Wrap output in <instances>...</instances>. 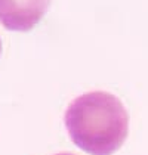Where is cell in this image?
<instances>
[{"mask_svg": "<svg viewBox=\"0 0 148 155\" xmlns=\"http://www.w3.org/2000/svg\"><path fill=\"white\" fill-rule=\"evenodd\" d=\"M64 121L71 140L90 155L114 154L129 133V114L122 101L101 90L76 97Z\"/></svg>", "mask_w": 148, "mask_h": 155, "instance_id": "obj_1", "label": "cell"}, {"mask_svg": "<svg viewBox=\"0 0 148 155\" xmlns=\"http://www.w3.org/2000/svg\"><path fill=\"white\" fill-rule=\"evenodd\" d=\"M52 0H0V24L13 31H28L48 12Z\"/></svg>", "mask_w": 148, "mask_h": 155, "instance_id": "obj_2", "label": "cell"}, {"mask_svg": "<svg viewBox=\"0 0 148 155\" xmlns=\"http://www.w3.org/2000/svg\"><path fill=\"white\" fill-rule=\"evenodd\" d=\"M55 155H74V154H70V152H59V154H55Z\"/></svg>", "mask_w": 148, "mask_h": 155, "instance_id": "obj_3", "label": "cell"}, {"mask_svg": "<svg viewBox=\"0 0 148 155\" xmlns=\"http://www.w3.org/2000/svg\"><path fill=\"white\" fill-rule=\"evenodd\" d=\"M0 53H2V40H0Z\"/></svg>", "mask_w": 148, "mask_h": 155, "instance_id": "obj_4", "label": "cell"}]
</instances>
